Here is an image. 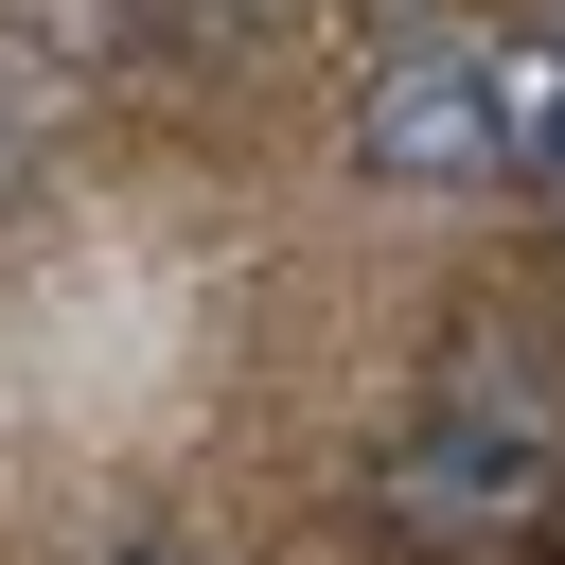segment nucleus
I'll use <instances>...</instances> for the list:
<instances>
[{
	"mask_svg": "<svg viewBox=\"0 0 565 565\" xmlns=\"http://www.w3.org/2000/svg\"><path fill=\"white\" fill-rule=\"evenodd\" d=\"M371 494H388V530H424V547H512V530L547 512V424H530L512 388H459V406H424V424L371 459Z\"/></svg>",
	"mask_w": 565,
	"mask_h": 565,
	"instance_id": "f257e3e1",
	"label": "nucleus"
},
{
	"mask_svg": "<svg viewBox=\"0 0 565 565\" xmlns=\"http://www.w3.org/2000/svg\"><path fill=\"white\" fill-rule=\"evenodd\" d=\"M353 159H371L388 194H494V177H512L494 53H459V35H406V53L353 88Z\"/></svg>",
	"mask_w": 565,
	"mask_h": 565,
	"instance_id": "f03ea898",
	"label": "nucleus"
},
{
	"mask_svg": "<svg viewBox=\"0 0 565 565\" xmlns=\"http://www.w3.org/2000/svg\"><path fill=\"white\" fill-rule=\"evenodd\" d=\"M124 35V0H0V53H35V71H88Z\"/></svg>",
	"mask_w": 565,
	"mask_h": 565,
	"instance_id": "7ed1b4c3",
	"label": "nucleus"
},
{
	"mask_svg": "<svg viewBox=\"0 0 565 565\" xmlns=\"http://www.w3.org/2000/svg\"><path fill=\"white\" fill-rule=\"evenodd\" d=\"M530 194H547V212H565V141H547V159H530Z\"/></svg>",
	"mask_w": 565,
	"mask_h": 565,
	"instance_id": "20e7f679",
	"label": "nucleus"
},
{
	"mask_svg": "<svg viewBox=\"0 0 565 565\" xmlns=\"http://www.w3.org/2000/svg\"><path fill=\"white\" fill-rule=\"evenodd\" d=\"M0 159H18V88H0Z\"/></svg>",
	"mask_w": 565,
	"mask_h": 565,
	"instance_id": "39448f33",
	"label": "nucleus"
},
{
	"mask_svg": "<svg viewBox=\"0 0 565 565\" xmlns=\"http://www.w3.org/2000/svg\"><path fill=\"white\" fill-rule=\"evenodd\" d=\"M124 565H194V547H124Z\"/></svg>",
	"mask_w": 565,
	"mask_h": 565,
	"instance_id": "423d86ee",
	"label": "nucleus"
},
{
	"mask_svg": "<svg viewBox=\"0 0 565 565\" xmlns=\"http://www.w3.org/2000/svg\"><path fill=\"white\" fill-rule=\"evenodd\" d=\"M547 18H565V0H547Z\"/></svg>",
	"mask_w": 565,
	"mask_h": 565,
	"instance_id": "0eeeda50",
	"label": "nucleus"
}]
</instances>
